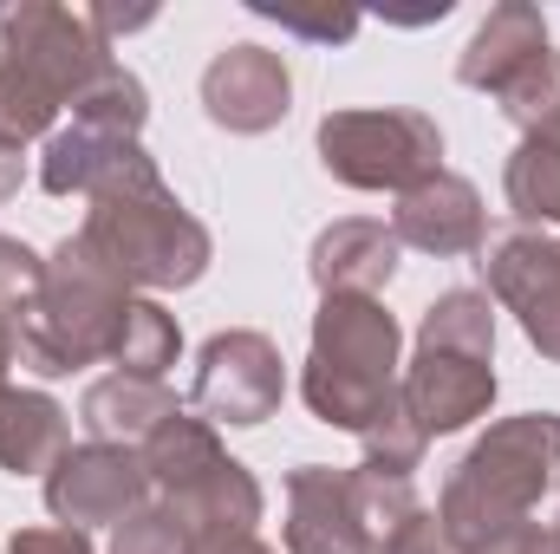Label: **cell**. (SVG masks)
<instances>
[{
  "instance_id": "obj_1",
  "label": "cell",
  "mask_w": 560,
  "mask_h": 554,
  "mask_svg": "<svg viewBox=\"0 0 560 554\" xmlns=\"http://www.w3.org/2000/svg\"><path fill=\"white\" fill-rule=\"evenodd\" d=\"M85 229L79 242L125 280L131 293H170V287H189V280L209 275L215 262V242L209 229L176 203V189L156 176L150 150H125L118 170L85 196Z\"/></svg>"
},
{
  "instance_id": "obj_2",
  "label": "cell",
  "mask_w": 560,
  "mask_h": 554,
  "mask_svg": "<svg viewBox=\"0 0 560 554\" xmlns=\"http://www.w3.org/2000/svg\"><path fill=\"white\" fill-rule=\"evenodd\" d=\"M118 59L72 7H0V143L26 150L33 138L59 131V112L79 105L92 79H105Z\"/></svg>"
},
{
  "instance_id": "obj_3",
  "label": "cell",
  "mask_w": 560,
  "mask_h": 554,
  "mask_svg": "<svg viewBox=\"0 0 560 554\" xmlns=\"http://www.w3.org/2000/svg\"><path fill=\"white\" fill-rule=\"evenodd\" d=\"M560 496V417L555 412H522V417H502L489 424L463 463L450 470L443 483V529L476 549L515 522H535V509Z\"/></svg>"
},
{
  "instance_id": "obj_4",
  "label": "cell",
  "mask_w": 560,
  "mask_h": 554,
  "mask_svg": "<svg viewBox=\"0 0 560 554\" xmlns=\"http://www.w3.org/2000/svg\"><path fill=\"white\" fill-rule=\"evenodd\" d=\"M398 320L385 313V300L365 293H326L313 313V353L300 372V399L306 412L332 430L365 437L378 417L398 405Z\"/></svg>"
},
{
  "instance_id": "obj_5",
  "label": "cell",
  "mask_w": 560,
  "mask_h": 554,
  "mask_svg": "<svg viewBox=\"0 0 560 554\" xmlns=\"http://www.w3.org/2000/svg\"><path fill=\"white\" fill-rule=\"evenodd\" d=\"M143 470H150V503H163L196 549L229 542V535H255L261 483H255L248 463H235L222 450L209 417L196 412L163 417L156 437L143 443Z\"/></svg>"
},
{
  "instance_id": "obj_6",
  "label": "cell",
  "mask_w": 560,
  "mask_h": 554,
  "mask_svg": "<svg viewBox=\"0 0 560 554\" xmlns=\"http://www.w3.org/2000/svg\"><path fill=\"white\" fill-rule=\"evenodd\" d=\"M131 300H138V293H131L125 280L112 275L79 235H66V242L46 255V287H39L33 313L20 320V359H26L39 379H66V372H79V366L112 359Z\"/></svg>"
},
{
  "instance_id": "obj_7",
  "label": "cell",
  "mask_w": 560,
  "mask_h": 554,
  "mask_svg": "<svg viewBox=\"0 0 560 554\" xmlns=\"http://www.w3.org/2000/svg\"><path fill=\"white\" fill-rule=\"evenodd\" d=\"M319 163L346 189H418L443 170V131L423 112H326L319 118Z\"/></svg>"
},
{
  "instance_id": "obj_8",
  "label": "cell",
  "mask_w": 560,
  "mask_h": 554,
  "mask_svg": "<svg viewBox=\"0 0 560 554\" xmlns=\"http://www.w3.org/2000/svg\"><path fill=\"white\" fill-rule=\"evenodd\" d=\"M287 399V372H280V346L255 326H229L196 353V385H189V412L209 424H268Z\"/></svg>"
},
{
  "instance_id": "obj_9",
  "label": "cell",
  "mask_w": 560,
  "mask_h": 554,
  "mask_svg": "<svg viewBox=\"0 0 560 554\" xmlns=\"http://www.w3.org/2000/svg\"><path fill=\"white\" fill-rule=\"evenodd\" d=\"M150 503V470L131 443H79L46 470V509L66 529H118Z\"/></svg>"
},
{
  "instance_id": "obj_10",
  "label": "cell",
  "mask_w": 560,
  "mask_h": 554,
  "mask_svg": "<svg viewBox=\"0 0 560 554\" xmlns=\"http://www.w3.org/2000/svg\"><path fill=\"white\" fill-rule=\"evenodd\" d=\"M482 293L509 307L528 346L560 366V235L555 229H509L482 249Z\"/></svg>"
},
{
  "instance_id": "obj_11",
  "label": "cell",
  "mask_w": 560,
  "mask_h": 554,
  "mask_svg": "<svg viewBox=\"0 0 560 554\" xmlns=\"http://www.w3.org/2000/svg\"><path fill=\"white\" fill-rule=\"evenodd\" d=\"M202 112H209L215 131H235V138L275 131L280 118L293 112L287 59L268 53V46H222L202 66Z\"/></svg>"
},
{
  "instance_id": "obj_12",
  "label": "cell",
  "mask_w": 560,
  "mask_h": 554,
  "mask_svg": "<svg viewBox=\"0 0 560 554\" xmlns=\"http://www.w3.org/2000/svg\"><path fill=\"white\" fill-rule=\"evenodd\" d=\"M398 399L418 417L423 437H450L495 405V359L476 353H450V346H418L411 366L398 372Z\"/></svg>"
},
{
  "instance_id": "obj_13",
  "label": "cell",
  "mask_w": 560,
  "mask_h": 554,
  "mask_svg": "<svg viewBox=\"0 0 560 554\" xmlns=\"http://www.w3.org/2000/svg\"><path fill=\"white\" fill-rule=\"evenodd\" d=\"M392 235H398V249H418V255H436V262L482 255L489 249V209H482L469 176L436 170V176H423L418 189L398 196Z\"/></svg>"
},
{
  "instance_id": "obj_14",
  "label": "cell",
  "mask_w": 560,
  "mask_h": 554,
  "mask_svg": "<svg viewBox=\"0 0 560 554\" xmlns=\"http://www.w3.org/2000/svg\"><path fill=\"white\" fill-rule=\"evenodd\" d=\"M287 554H372L346 470L332 463H300L287 476Z\"/></svg>"
},
{
  "instance_id": "obj_15",
  "label": "cell",
  "mask_w": 560,
  "mask_h": 554,
  "mask_svg": "<svg viewBox=\"0 0 560 554\" xmlns=\"http://www.w3.org/2000/svg\"><path fill=\"white\" fill-rule=\"evenodd\" d=\"M541 53H555V39H548V20H541V7H528V0H502V7H489V20L469 33V46L456 53V79L469 85V92H502L509 79H522Z\"/></svg>"
},
{
  "instance_id": "obj_16",
  "label": "cell",
  "mask_w": 560,
  "mask_h": 554,
  "mask_svg": "<svg viewBox=\"0 0 560 554\" xmlns=\"http://www.w3.org/2000/svg\"><path fill=\"white\" fill-rule=\"evenodd\" d=\"M398 235L385 229V222H365V216H346V222H332V229H319L313 235V255H306V275L319 287V300L326 293H365V300H378L392 275H398Z\"/></svg>"
},
{
  "instance_id": "obj_17",
  "label": "cell",
  "mask_w": 560,
  "mask_h": 554,
  "mask_svg": "<svg viewBox=\"0 0 560 554\" xmlns=\"http://www.w3.org/2000/svg\"><path fill=\"white\" fill-rule=\"evenodd\" d=\"M176 392L163 379H131V372H112V379H92L85 399H79V424L92 443H131L143 450L156 437L163 417H176Z\"/></svg>"
},
{
  "instance_id": "obj_18",
  "label": "cell",
  "mask_w": 560,
  "mask_h": 554,
  "mask_svg": "<svg viewBox=\"0 0 560 554\" xmlns=\"http://www.w3.org/2000/svg\"><path fill=\"white\" fill-rule=\"evenodd\" d=\"M66 450H72V424L59 412V399L0 385V470L7 476H46Z\"/></svg>"
},
{
  "instance_id": "obj_19",
  "label": "cell",
  "mask_w": 560,
  "mask_h": 554,
  "mask_svg": "<svg viewBox=\"0 0 560 554\" xmlns=\"http://www.w3.org/2000/svg\"><path fill=\"white\" fill-rule=\"evenodd\" d=\"M125 150H138V143L72 118V125H59V131L46 138V150H39V189H46V196H92V189L118 170Z\"/></svg>"
},
{
  "instance_id": "obj_20",
  "label": "cell",
  "mask_w": 560,
  "mask_h": 554,
  "mask_svg": "<svg viewBox=\"0 0 560 554\" xmlns=\"http://www.w3.org/2000/svg\"><path fill=\"white\" fill-rule=\"evenodd\" d=\"M502 196H509L522 229H555L560 235V138L515 143V157L502 170Z\"/></svg>"
},
{
  "instance_id": "obj_21",
  "label": "cell",
  "mask_w": 560,
  "mask_h": 554,
  "mask_svg": "<svg viewBox=\"0 0 560 554\" xmlns=\"http://www.w3.org/2000/svg\"><path fill=\"white\" fill-rule=\"evenodd\" d=\"M418 346H450V353H476L495 359V300L482 287H450L423 307Z\"/></svg>"
},
{
  "instance_id": "obj_22",
  "label": "cell",
  "mask_w": 560,
  "mask_h": 554,
  "mask_svg": "<svg viewBox=\"0 0 560 554\" xmlns=\"http://www.w3.org/2000/svg\"><path fill=\"white\" fill-rule=\"evenodd\" d=\"M176 353H183V333H176V320L156 307V300H131L125 307V326H118V346H112V359H118V372H131V379H163L170 366H176Z\"/></svg>"
},
{
  "instance_id": "obj_23",
  "label": "cell",
  "mask_w": 560,
  "mask_h": 554,
  "mask_svg": "<svg viewBox=\"0 0 560 554\" xmlns=\"http://www.w3.org/2000/svg\"><path fill=\"white\" fill-rule=\"evenodd\" d=\"M346 489H352V509H359V529H365V542L372 554L385 549L411 516H418V489H411V476H385V470H346Z\"/></svg>"
},
{
  "instance_id": "obj_24",
  "label": "cell",
  "mask_w": 560,
  "mask_h": 554,
  "mask_svg": "<svg viewBox=\"0 0 560 554\" xmlns=\"http://www.w3.org/2000/svg\"><path fill=\"white\" fill-rule=\"evenodd\" d=\"M72 118H79V125H98V131H112V138H131V143H138L143 125H150V92H143L138 72L112 66L105 79H92V85L79 92Z\"/></svg>"
},
{
  "instance_id": "obj_25",
  "label": "cell",
  "mask_w": 560,
  "mask_h": 554,
  "mask_svg": "<svg viewBox=\"0 0 560 554\" xmlns=\"http://www.w3.org/2000/svg\"><path fill=\"white\" fill-rule=\"evenodd\" d=\"M248 13L255 20H275L280 33H293V39H313V46H346L352 33H359V13L352 7H300V0H248Z\"/></svg>"
},
{
  "instance_id": "obj_26",
  "label": "cell",
  "mask_w": 560,
  "mask_h": 554,
  "mask_svg": "<svg viewBox=\"0 0 560 554\" xmlns=\"http://www.w3.org/2000/svg\"><path fill=\"white\" fill-rule=\"evenodd\" d=\"M423 443H430V437L418 430V417L405 412V399H398L392 412L365 430V463L385 470V476H411V470L423 463Z\"/></svg>"
},
{
  "instance_id": "obj_27",
  "label": "cell",
  "mask_w": 560,
  "mask_h": 554,
  "mask_svg": "<svg viewBox=\"0 0 560 554\" xmlns=\"http://www.w3.org/2000/svg\"><path fill=\"white\" fill-rule=\"evenodd\" d=\"M39 287H46V262H39L20 235H0V313H7L13 326L33 313Z\"/></svg>"
},
{
  "instance_id": "obj_28",
  "label": "cell",
  "mask_w": 560,
  "mask_h": 554,
  "mask_svg": "<svg viewBox=\"0 0 560 554\" xmlns=\"http://www.w3.org/2000/svg\"><path fill=\"white\" fill-rule=\"evenodd\" d=\"M112 554H196V542L176 529V516H170L163 503H143L131 522H118Z\"/></svg>"
},
{
  "instance_id": "obj_29",
  "label": "cell",
  "mask_w": 560,
  "mask_h": 554,
  "mask_svg": "<svg viewBox=\"0 0 560 554\" xmlns=\"http://www.w3.org/2000/svg\"><path fill=\"white\" fill-rule=\"evenodd\" d=\"M378 554H463V542L443 529V516H436V509H418V516H411V522H405V529H398Z\"/></svg>"
},
{
  "instance_id": "obj_30",
  "label": "cell",
  "mask_w": 560,
  "mask_h": 554,
  "mask_svg": "<svg viewBox=\"0 0 560 554\" xmlns=\"http://www.w3.org/2000/svg\"><path fill=\"white\" fill-rule=\"evenodd\" d=\"M7 554H92V535L85 529H66V522H46V529H20Z\"/></svg>"
},
{
  "instance_id": "obj_31",
  "label": "cell",
  "mask_w": 560,
  "mask_h": 554,
  "mask_svg": "<svg viewBox=\"0 0 560 554\" xmlns=\"http://www.w3.org/2000/svg\"><path fill=\"white\" fill-rule=\"evenodd\" d=\"M463 554H560V549H555V529L515 522V529H502V535H489V542H476V549H463Z\"/></svg>"
},
{
  "instance_id": "obj_32",
  "label": "cell",
  "mask_w": 560,
  "mask_h": 554,
  "mask_svg": "<svg viewBox=\"0 0 560 554\" xmlns=\"http://www.w3.org/2000/svg\"><path fill=\"white\" fill-rule=\"evenodd\" d=\"M20 176H26V157H20L13 143H0V203L20 189Z\"/></svg>"
},
{
  "instance_id": "obj_33",
  "label": "cell",
  "mask_w": 560,
  "mask_h": 554,
  "mask_svg": "<svg viewBox=\"0 0 560 554\" xmlns=\"http://www.w3.org/2000/svg\"><path fill=\"white\" fill-rule=\"evenodd\" d=\"M196 554H280V549L255 542V535H229V542H209V549H196Z\"/></svg>"
},
{
  "instance_id": "obj_34",
  "label": "cell",
  "mask_w": 560,
  "mask_h": 554,
  "mask_svg": "<svg viewBox=\"0 0 560 554\" xmlns=\"http://www.w3.org/2000/svg\"><path fill=\"white\" fill-rule=\"evenodd\" d=\"M13 359H20V326L0 313V385H7V366H13Z\"/></svg>"
},
{
  "instance_id": "obj_35",
  "label": "cell",
  "mask_w": 560,
  "mask_h": 554,
  "mask_svg": "<svg viewBox=\"0 0 560 554\" xmlns=\"http://www.w3.org/2000/svg\"><path fill=\"white\" fill-rule=\"evenodd\" d=\"M555 549H560V522H555Z\"/></svg>"
}]
</instances>
